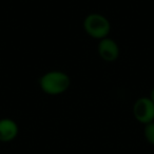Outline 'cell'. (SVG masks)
Here are the masks:
<instances>
[{"mask_svg":"<svg viewBox=\"0 0 154 154\" xmlns=\"http://www.w3.org/2000/svg\"><path fill=\"white\" fill-rule=\"evenodd\" d=\"M97 51H98L99 57L108 62L115 61L119 57V47L117 42L109 37L99 40Z\"/></svg>","mask_w":154,"mask_h":154,"instance_id":"cell-4","label":"cell"},{"mask_svg":"<svg viewBox=\"0 0 154 154\" xmlns=\"http://www.w3.org/2000/svg\"><path fill=\"white\" fill-rule=\"evenodd\" d=\"M143 136L148 143L154 146V122L145 125L143 128Z\"/></svg>","mask_w":154,"mask_h":154,"instance_id":"cell-6","label":"cell"},{"mask_svg":"<svg viewBox=\"0 0 154 154\" xmlns=\"http://www.w3.org/2000/svg\"><path fill=\"white\" fill-rule=\"evenodd\" d=\"M0 145H1V141H0Z\"/></svg>","mask_w":154,"mask_h":154,"instance_id":"cell-8","label":"cell"},{"mask_svg":"<svg viewBox=\"0 0 154 154\" xmlns=\"http://www.w3.org/2000/svg\"><path fill=\"white\" fill-rule=\"evenodd\" d=\"M150 98L152 99V101L154 103V87H153V89H152V91H151V93H150Z\"/></svg>","mask_w":154,"mask_h":154,"instance_id":"cell-7","label":"cell"},{"mask_svg":"<svg viewBox=\"0 0 154 154\" xmlns=\"http://www.w3.org/2000/svg\"><path fill=\"white\" fill-rule=\"evenodd\" d=\"M19 134L18 124L12 118H1L0 119V141L11 143Z\"/></svg>","mask_w":154,"mask_h":154,"instance_id":"cell-5","label":"cell"},{"mask_svg":"<svg viewBox=\"0 0 154 154\" xmlns=\"http://www.w3.org/2000/svg\"><path fill=\"white\" fill-rule=\"evenodd\" d=\"M71 86V79L62 71H50L40 77L39 87L45 94L56 96L63 94Z\"/></svg>","mask_w":154,"mask_h":154,"instance_id":"cell-1","label":"cell"},{"mask_svg":"<svg viewBox=\"0 0 154 154\" xmlns=\"http://www.w3.org/2000/svg\"><path fill=\"white\" fill-rule=\"evenodd\" d=\"M133 116L138 122L148 125L154 122V103L150 97H140L132 108Z\"/></svg>","mask_w":154,"mask_h":154,"instance_id":"cell-3","label":"cell"},{"mask_svg":"<svg viewBox=\"0 0 154 154\" xmlns=\"http://www.w3.org/2000/svg\"><path fill=\"white\" fill-rule=\"evenodd\" d=\"M84 30L90 37L101 40L109 36L111 23L106 16L99 13H91L84 20Z\"/></svg>","mask_w":154,"mask_h":154,"instance_id":"cell-2","label":"cell"}]
</instances>
